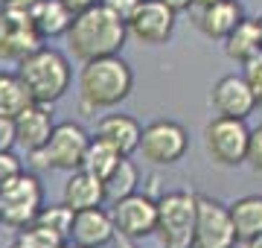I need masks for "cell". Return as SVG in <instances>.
<instances>
[{
  "label": "cell",
  "mask_w": 262,
  "mask_h": 248,
  "mask_svg": "<svg viewBox=\"0 0 262 248\" xmlns=\"http://www.w3.org/2000/svg\"><path fill=\"white\" fill-rule=\"evenodd\" d=\"M227 213L239 242L262 234V196H242L233 204H227Z\"/></svg>",
  "instance_id": "obj_22"
},
{
  "label": "cell",
  "mask_w": 262,
  "mask_h": 248,
  "mask_svg": "<svg viewBox=\"0 0 262 248\" xmlns=\"http://www.w3.org/2000/svg\"><path fill=\"white\" fill-rule=\"evenodd\" d=\"M102 3L114 12V15H120L122 20H128L131 15H134V9L140 6L143 0H102Z\"/></svg>",
  "instance_id": "obj_30"
},
{
  "label": "cell",
  "mask_w": 262,
  "mask_h": 248,
  "mask_svg": "<svg viewBox=\"0 0 262 248\" xmlns=\"http://www.w3.org/2000/svg\"><path fill=\"white\" fill-rule=\"evenodd\" d=\"M111 248H137V242H134V239H125V237H114Z\"/></svg>",
  "instance_id": "obj_35"
},
{
  "label": "cell",
  "mask_w": 262,
  "mask_h": 248,
  "mask_svg": "<svg viewBox=\"0 0 262 248\" xmlns=\"http://www.w3.org/2000/svg\"><path fill=\"white\" fill-rule=\"evenodd\" d=\"M61 248H82V245H73V242H61Z\"/></svg>",
  "instance_id": "obj_38"
},
{
  "label": "cell",
  "mask_w": 262,
  "mask_h": 248,
  "mask_svg": "<svg viewBox=\"0 0 262 248\" xmlns=\"http://www.w3.org/2000/svg\"><path fill=\"white\" fill-rule=\"evenodd\" d=\"M222 41H225V53L227 56L233 58V61H239V65H245L248 58H253L262 50L259 24H256V18H242Z\"/></svg>",
  "instance_id": "obj_20"
},
{
  "label": "cell",
  "mask_w": 262,
  "mask_h": 248,
  "mask_svg": "<svg viewBox=\"0 0 262 248\" xmlns=\"http://www.w3.org/2000/svg\"><path fill=\"white\" fill-rule=\"evenodd\" d=\"M44 44L38 35L35 24L29 18V9H15V6H0V58L15 61L27 58L32 50Z\"/></svg>",
  "instance_id": "obj_10"
},
{
  "label": "cell",
  "mask_w": 262,
  "mask_h": 248,
  "mask_svg": "<svg viewBox=\"0 0 262 248\" xmlns=\"http://www.w3.org/2000/svg\"><path fill=\"white\" fill-rule=\"evenodd\" d=\"M88 140H91V134L84 132L79 123H73V120L56 123L47 137V143L41 146V149H35V152H29V158H32V163H35L38 170L73 172L82 163Z\"/></svg>",
  "instance_id": "obj_6"
},
{
  "label": "cell",
  "mask_w": 262,
  "mask_h": 248,
  "mask_svg": "<svg viewBox=\"0 0 262 248\" xmlns=\"http://www.w3.org/2000/svg\"><path fill=\"white\" fill-rule=\"evenodd\" d=\"M12 126H15V143L24 146L27 152H35L47 143L50 132H53V105L44 102H29L27 108H20L18 114L12 117Z\"/></svg>",
  "instance_id": "obj_15"
},
{
  "label": "cell",
  "mask_w": 262,
  "mask_h": 248,
  "mask_svg": "<svg viewBox=\"0 0 262 248\" xmlns=\"http://www.w3.org/2000/svg\"><path fill=\"white\" fill-rule=\"evenodd\" d=\"M64 38L70 44L73 58L91 61L102 56H117L128 41V29L120 15H114L105 3H96L91 9L76 12Z\"/></svg>",
  "instance_id": "obj_1"
},
{
  "label": "cell",
  "mask_w": 262,
  "mask_h": 248,
  "mask_svg": "<svg viewBox=\"0 0 262 248\" xmlns=\"http://www.w3.org/2000/svg\"><path fill=\"white\" fill-rule=\"evenodd\" d=\"M236 231L227 213V204H222L213 196H195V225L189 248H236Z\"/></svg>",
  "instance_id": "obj_8"
},
{
  "label": "cell",
  "mask_w": 262,
  "mask_h": 248,
  "mask_svg": "<svg viewBox=\"0 0 262 248\" xmlns=\"http://www.w3.org/2000/svg\"><path fill=\"white\" fill-rule=\"evenodd\" d=\"M163 3H166L169 9L175 12V15H178V12H187L189 6H192V0H163Z\"/></svg>",
  "instance_id": "obj_33"
},
{
  "label": "cell",
  "mask_w": 262,
  "mask_h": 248,
  "mask_svg": "<svg viewBox=\"0 0 262 248\" xmlns=\"http://www.w3.org/2000/svg\"><path fill=\"white\" fill-rule=\"evenodd\" d=\"M134 91V70L125 58L102 56L82 61L79 73V105L84 114L96 111H111L120 102H125Z\"/></svg>",
  "instance_id": "obj_2"
},
{
  "label": "cell",
  "mask_w": 262,
  "mask_h": 248,
  "mask_svg": "<svg viewBox=\"0 0 262 248\" xmlns=\"http://www.w3.org/2000/svg\"><path fill=\"white\" fill-rule=\"evenodd\" d=\"M245 82L251 85V94H253L256 108H262V50L253 58L245 61Z\"/></svg>",
  "instance_id": "obj_27"
},
{
  "label": "cell",
  "mask_w": 262,
  "mask_h": 248,
  "mask_svg": "<svg viewBox=\"0 0 262 248\" xmlns=\"http://www.w3.org/2000/svg\"><path fill=\"white\" fill-rule=\"evenodd\" d=\"M15 146V126H12V117L0 114V149H12Z\"/></svg>",
  "instance_id": "obj_31"
},
{
  "label": "cell",
  "mask_w": 262,
  "mask_h": 248,
  "mask_svg": "<svg viewBox=\"0 0 262 248\" xmlns=\"http://www.w3.org/2000/svg\"><path fill=\"white\" fill-rule=\"evenodd\" d=\"M61 242H67V239H61L58 234L32 222L27 228H18V234L12 239V248H61Z\"/></svg>",
  "instance_id": "obj_25"
},
{
  "label": "cell",
  "mask_w": 262,
  "mask_h": 248,
  "mask_svg": "<svg viewBox=\"0 0 262 248\" xmlns=\"http://www.w3.org/2000/svg\"><path fill=\"white\" fill-rule=\"evenodd\" d=\"M245 163H251V170L256 175H262V123L256 129H251L248 134V155H245Z\"/></svg>",
  "instance_id": "obj_28"
},
{
  "label": "cell",
  "mask_w": 262,
  "mask_h": 248,
  "mask_svg": "<svg viewBox=\"0 0 262 248\" xmlns=\"http://www.w3.org/2000/svg\"><path fill=\"white\" fill-rule=\"evenodd\" d=\"M175 12L169 9L163 0H143L140 6L134 9L128 20H125V29H128L131 38H137L140 44H149V47H160L172 38L175 32Z\"/></svg>",
  "instance_id": "obj_12"
},
{
  "label": "cell",
  "mask_w": 262,
  "mask_h": 248,
  "mask_svg": "<svg viewBox=\"0 0 262 248\" xmlns=\"http://www.w3.org/2000/svg\"><path fill=\"white\" fill-rule=\"evenodd\" d=\"M61 3H64L67 9L73 12H84V9H91V6H96V3H102V0H61Z\"/></svg>",
  "instance_id": "obj_32"
},
{
  "label": "cell",
  "mask_w": 262,
  "mask_h": 248,
  "mask_svg": "<svg viewBox=\"0 0 262 248\" xmlns=\"http://www.w3.org/2000/svg\"><path fill=\"white\" fill-rule=\"evenodd\" d=\"M117 237L111 222V213L99 204V208H84L73 213V222H70V234H67V242L82 248H105L111 245V239Z\"/></svg>",
  "instance_id": "obj_14"
},
{
  "label": "cell",
  "mask_w": 262,
  "mask_h": 248,
  "mask_svg": "<svg viewBox=\"0 0 262 248\" xmlns=\"http://www.w3.org/2000/svg\"><path fill=\"white\" fill-rule=\"evenodd\" d=\"M29 102L32 99H29L27 88H24L18 73H0V114L15 117Z\"/></svg>",
  "instance_id": "obj_24"
},
{
  "label": "cell",
  "mask_w": 262,
  "mask_h": 248,
  "mask_svg": "<svg viewBox=\"0 0 262 248\" xmlns=\"http://www.w3.org/2000/svg\"><path fill=\"white\" fill-rule=\"evenodd\" d=\"M140 132H143V126L131 114H105L96 123L94 137H99L108 146H114L120 155H134L137 152V143H140Z\"/></svg>",
  "instance_id": "obj_17"
},
{
  "label": "cell",
  "mask_w": 262,
  "mask_h": 248,
  "mask_svg": "<svg viewBox=\"0 0 262 248\" xmlns=\"http://www.w3.org/2000/svg\"><path fill=\"white\" fill-rule=\"evenodd\" d=\"M189 149V134L187 129L175 120H155L140 132V143L137 152L143 161L155 163V167H172L178 163Z\"/></svg>",
  "instance_id": "obj_9"
},
{
  "label": "cell",
  "mask_w": 262,
  "mask_h": 248,
  "mask_svg": "<svg viewBox=\"0 0 262 248\" xmlns=\"http://www.w3.org/2000/svg\"><path fill=\"white\" fill-rule=\"evenodd\" d=\"M41 208H44V184L35 172L24 170L0 187V222L6 228L18 231L32 225Z\"/></svg>",
  "instance_id": "obj_5"
},
{
  "label": "cell",
  "mask_w": 262,
  "mask_h": 248,
  "mask_svg": "<svg viewBox=\"0 0 262 248\" xmlns=\"http://www.w3.org/2000/svg\"><path fill=\"white\" fill-rule=\"evenodd\" d=\"M256 24H259V38H262V15L256 18Z\"/></svg>",
  "instance_id": "obj_39"
},
{
  "label": "cell",
  "mask_w": 262,
  "mask_h": 248,
  "mask_svg": "<svg viewBox=\"0 0 262 248\" xmlns=\"http://www.w3.org/2000/svg\"><path fill=\"white\" fill-rule=\"evenodd\" d=\"M61 204L73 210H84V208H99L105 204V193H102V178H96L84 170H73L70 178L64 181L61 190Z\"/></svg>",
  "instance_id": "obj_18"
},
{
  "label": "cell",
  "mask_w": 262,
  "mask_h": 248,
  "mask_svg": "<svg viewBox=\"0 0 262 248\" xmlns=\"http://www.w3.org/2000/svg\"><path fill=\"white\" fill-rule=\"evenodd\" d=\"M35 0H0V6H15V9H29Z\"/></svg>",
  "instance_id": "obj_34"
},
{
  "label": "cell",
  "mask_w": 262,
  "mask_h": 248,
  "mask_svg": "<svg viewBox=\"0 0 262 248\" xmlns=\"http://www.w3.org/2000/svg\"><path fill=\"white\" fill-rule=\"evenodd\" d=\"M70 222H73V210L67 208V204H50V208L44 204L35 216V225L58 234L61 239H67V234H70Z\"/></svg>",
  "instance_id": "obj_26"
},
{
  "label": "cell",
  "mask_w": 262,
  "mask_h": 248,
  "mask_svg": "<svg viewBox=\"0 0 262 248\" xmlns=\"http://www.w3.org/2000/svg\"><path fill=\"white\" fill-rule=\"evenodd\" d=\"M137 184H140V170L137 163L131 161V155H122L120 161L114 163V170L102 178V193L105 201L114 204V201L125 199L131 193H137Z\"/></svg>",
  "instance_id": "obj_21"
},
{
  "label": "cell",
  "mask_w": 262,
  "mask_h": 248,
  "mask_svg": "<svg viewBox=\"0 0 262 248\" xmlns=\"http://www.w3.org/2000/svg\"><path fill=\"white\" fill-rule=\"evenodd\" d=\"M111 222L117 237L125 239H143L155 234V219H158V208H155V196L149 193H131L125 199L111 204Z\"/></svg>",
  "instance_id": "obj_11"
},
{
  "label": "cell",
  "mask_w": 262,
  "mask_h": 248,
  "mask_svg": "<svg viewBox=\"0 0 262 248\" xmlns=\"http://www.w3.org/2000/svg\"><path fill=\"white\" fill-rule=\"evenodd\" d=\"M29 18L35 24L38 35L47 41V38H58L64 35L70 20H73V12L67 9L61 0H35L29 6Z\"/></svg>",
  "instance_id": "obj_19"
},
{
  "label": "cell",
  "mask_w": 262,
  "mask_h": 248,
  "mask_svg": "<svg viewBox=\"0 0 262 248\" xmlns=\"http://www.w3.org/2000/svg\"><path fill=\"white\" fill-rule=\"evenodd\" d=\"M242 245L245 248H262V234H256V237H251V239H245Z\"/></svg>",
  "instance_id": "obj_36"
},
{
  "label": "cell",
  "mask_w": 262,
  "mask_h": 248,
  "mask_svg": "<svg viewBox=\"0 0 262 248\" xmlns=\"http://www.w3.org/2000/svg\"><path fill=\"white\" fill-rule=\"evenodd\" d=\"M18 172H24L20 158L12 152V149H0V187H3V184H9Z\"/></svg>",
  "instance_id": "obj_29"
},
{
  "label": "cell",
  "mask_w": 262,
  "mask_h": 248,
  "mask_svg": "<svg viewBox=\"0 0 262 248\" xmlns=\"http://www.w3.org/2000/svg\"><path fill=\"white\" fill-rule=\"evenodd\" d=\"M207 3H213V0H192V6H189V9H195V6H207Z\"/></svg>",
  "instance_id": "obj_37"
},
{
  "label": "cell",
  "mask_w": 262,
  "mask_h": 248,
  "mask_svg": "<svg viewBox=\"0 0 262 248\" xmlns=\"http://www.w3.org/2000/svg\"><path fill=\"white\" fill-rule=\"evenodd\" d=\"M120 158H122V155L117 152L114 146H108L105 140H99V137H91L88 146H84V155H82L79 170L91 172V175H96V178H105V175L114 170V163L120 161Z\"/></svg>",
  "instance_id": "obj_23"
},
{
  "label": "cell",
  "mask_w": 262,
  "mask_h": 248,
  "mask_svg": "<svg viewBox=\"0 0 262 248\" xmlns=\"http://www.w3.org/2000/svg\"><path fill=\"white\" fill-rule=\"evenodd\" d=\"M192 18H195V27L204 32L207 38L222 41L245 18V12H242V3L239 0H213L207 6H195L192 9Z\"/></svg>",
  "instance_id": "obj_16"
},
{
  "label": "cell",
  "mask_w": 262,
  "mask_h": 248,
  "mask_svg": "<svg viewBox=\"0 0 262 248\" xmlns=\"http://www.w3.org/2000/svg\"><path fill=\"white\" fill-rule=\"evenodd\" d=\"M210 108L215 111V117H233V120H248L256 111L251 85L245 82V76H222L210 91Z\"/></svg>",
  "instance_id": "obj_13"
},
{
  "label": "cell",
  "mask_w": 262,
  "mask_h": 248,
  "mask_svg": "<svg viewBox=\"0 0 262 248\" xmlns=\"http://www.w3.org/2000/svg\"><path fill=\"white\" fill-rule=\"evenodd\" d=\"M195 196L189 190H172L155 199L158 219H155V234H158L163 248H189L192 225H195Z\"/></svg>",
  "instance_id": "obj_4"
},
{
  "label": "cell",
  "mask_w": 262,
  "mask_h": 248,
  "mask_svg": "<svg viewBox=\"0 0 262 248\" xmlns=\"http://www.w3.org/2000/svg\"><path fill=\"white\" fill-rule=\"evenodd\" d=\"M248 134L251 129L245 126V120H233V117H213L204 126V149L210 155V161L219 167H242L245 155H248Z\"/></svg>",
  "instance_id": "obj_7"
},
{
  "label": "cell",
  "mask_w": 262,
  "mask_h": 248,
  "mask_svg": "<svg viewBox=\"0 0 262 248\" xmlns=\"http://www.w3.org/2000/svg\"><path fill=\"white\" fill-rule=\"evenodd\" d=\"M18 76H20V82H24L32 102L53 105L70 91L73 67H70V58L61 50L41 44L27 58L18 61Z\"/></svg>",
  "instance_id": "obj_3"
}]
</instances>
